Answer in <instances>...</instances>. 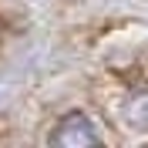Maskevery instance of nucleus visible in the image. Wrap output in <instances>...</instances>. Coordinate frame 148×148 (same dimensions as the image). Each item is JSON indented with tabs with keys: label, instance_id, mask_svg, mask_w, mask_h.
<instances>
[{
	"label": "nucleus",
	"instance_id": "obj_1",
	"mask_svg": "<svg viewBox=\"0 0 148 148\" xmlns=\"http://www.w3.org/2000/svg\"><path fill=\"white\" fill-rule=\"evenodd\" d=\"M51 141H54V145H61V148H88V145H101V138H98L94 125L84 118V114H67V118L54 128Z\"/></svg>",
	"mask_w": 148,
	"mask_h": 148
}]
</instances>
